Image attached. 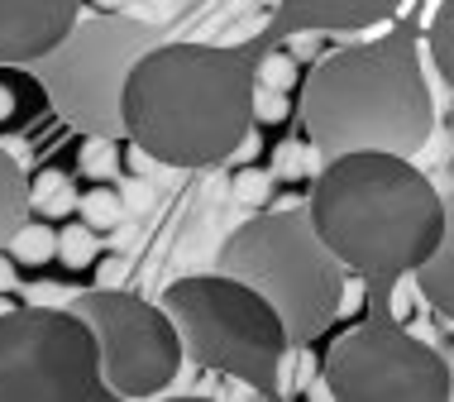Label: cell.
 <instances>
[{
	"label": "cell",
	"mask_w": 454,
	"mask_h": 402,
	"mask_svg": "<svg viewBox=\"0 0 454 402\" xmlns=\"http://www.w3.org/2000/svg\"><path fill=\"white\" fill-rule=\"evenodd\" d=\"M259 72L235 48H144L120 87V125L153 163L215 168L249 139Z\"/></svg>",
	"instance_id": "1"
},
{
	"label": "cell",
	"mask_w": 454,
	"mask_h": 402,
	"mask_svg": "<svg viewBox=\"0 0 454 402\" xmlns=\"http://www.w3.org/2000/svg\"><path fill=\"white\" fill-rule=\"evenodd\" d=\"M306 211L335 259L378 288L416 273L445 235V197L402 154L325 158Z\"/></svg>",
	"instance_id": "2"
},
{
	"label": "cell",
	"mask_w": 454,
	"mask_h": 402,
	"mask_svg": "<svg viewBox=\"0 0 454 402\" xmlns=\"http://www.w3.org/2000/svg\"><path fill=\"white\" fill-rule=\"evenodd\" d=\"M301 125L321 158H416L435 134V101L416 43L392 34V39L335 48L316 58V67L301 82Z\"/></svg>",
	"instance_id": "3"
},
{
	"label": "cell",
	"mask_w": 454,
	"mask_h": 402,
	"mask_svg": "<svg viewBox=\"0 0 454 402\" xmlns=\"http://www.w3.org/2000/svg\"><path fill=\"white\" fill-rule=\"evenodd\" d=\"M220 268L273 302L278 316L287 321L292 345H311L335 321L349 283V268L335 259L311 211L297 201H282L278 211L244 221L220 249Z\"/></svg>",
	"instance_id": "4"
},
{
	"label": "cell",
	"mask_w": 454,
	"mask_h": 402,
	"mask_svg": "<svg viewBox=\"0 0 454 402\" xmlns=\"http://www.w3.org/2000/svg\"><path fill=\"white\" fill-rule=\"evenodd\" d=\"M158 302L177 321L192 364L239 379L244 388H259L268 398L278 393V374L287 364L292 335L259 288L215 268V273L177 278Z\"/></svg>",
	"instance_id": "5"
},
{
	"label": "cell",
	"mask_w": 454,
	"mask_h": 402,
	"mask_svg": "<svg viewBox=\"0 0 454 402\" xmlns=\"http://www.w3.org/2000/svg\"><path fill=\"white\" fill-rule=\"evenodd\" d=\"M101 340L72 307L0 311V402H106Z\"/></svg>",
	"instance_id": "6"
},
{
	"label": "cell",
	"mask_w": 454,
	"mask_h": 402,
	"mask_svg": "<svg viewBox=\"0 0 454 402\" xmlns=\"http://www.w3.org/2000/svg\"><path fill=\"white\" fill-rule=\"evenodd\" d=\"M335 402H445L454 369L435 345L397 321L349 326L321 364Z\"/></svg>",
	"instance_id": "7"
},
{
	"label": "cell",
	"mask_w": 454,
	"mask_h": 402,
	"mask_svg": "<svg viewBox=\"0 0 454 402\" xmlns=\"http://www.w3.org/2000/svg\"><path fill=\"white\" fill-rule=\"evenodd\" d=\"M72 311L87 316L101 340V369L110 393L153 398L182 374L187 345H182L177 321L163 311V302H144L120 288H96L72 297Z\"/></svg>",
	"instance_id": "8"
},
{
	"label": "cell",
	"mask_w": 454,
	"mask_h": 402,
	"mask_svg": "<svg viewBox=\"0 0 454 402\" xmlns=\"http://www.w3.org/2000/svg\"><path fill=\"white\" fill-rule=\"evenodd\" d=\"M82 20V0H0V67L58 53Z\"/></svg>",
	"instance_id": "9"
},
{
	"label": "cell",
	"mask_w": 454,
	"mask_h": 402,
	"mask_svg": "<svg viewBox=\"0 0 454 402\" xmlns=\"http://www.w3.org/2000/svg\"><path fill=\"white\" fill-rule=\"evenodd\" d=\"M411 0H282V20L292 29H316V34H354V29H378L392 15H402Z\"/></svg>",
	"instance_id": "10"
},
{
	"label": "cell",
	"mask_w": 454,
	"mask_h": 402,
	"mask_svg": "<svg viewBox=\"0 0 454 402\" xmlns=\"http://www.w3.org/2000/svg\"><path fill=\"white\" fill-rule=\"evenodd\" d=\"M416 288L445 321H454V192L445 197V235H440L431 259L416 268Z\"/></svg>",
	"instance_id": "11"
},
{
	"label": "cell",
	"mask_w": 454,
	"mask_h": 402,
	"mask_svg": "<svg viewBox=\"0 0 454 402\" xmlns=\"http://www.w3.org/2000/svg\"><path fill=\"white\" fill-rule=\"evenodd\" d=\"M29 177L24 168L15 163V154L0 149V249H10V240L20 235V225L29 221Z\"/></svg>",
	"instance_id": "12"
},
{
	"label": "cell",
	"mask_w": 454,
	"mask_h": 402,
	"mask_svg": "<svg viewBox=\"0 0 454 402\" xmlns=\"http://www.w3.org/2000/svg\"><path fill=\"white\" fill-rule=\"evenodd\" d=\"M426 53L435 58L440 77L454 91V0H431L426 10Z\"/></svg>",
	"instance_id": "13"
},
{
	"label": "cell",
	"mask_w": 454,
	"mask_h": 402,
	"mask_svg": "<svg viewBox=\"0 0 454 402\" xmlns=\"http://www.w3.org/2000/svg\"><path fill=\"white\" fill-rule=\"evenodd\" d=\"M29 197H34V211H43L48 221H58V216H72L77 211V192H72V177L58 173V168H43L39 177L29 182Z\"/></svg>",
	"instance_id": "14"
},
{
	"label": "cell",
	"mask_w": 454,
	"mask_h": 402,
	"mask_svg": "<svg viewBox=\"0 0 454 402\" xmlns=\"http://www.w3.org/2000/svg\"><path fill=\"white\" fill-rule=\"evenodd\" d=\"M77 173L91 182H115L120 177V144L115 134H91L77 149Z\"/></svg>",
	"instance_id": "15"
},
{
	"label": "cell",
	"mask_w": 454,
	"mask_h": 402,
	"mask_svg": "<svg viewBox=\"0 0 454 402\" xmlns=\"http://www.w3.org/2000/svg\"><path fill=\"white\" fill-rule=\"evenodd\" d=\"M10 254H15V264H48L58 254V230L53 225H34V221H24L20 225V235L10 240Z\"/></svg>",
	"instance_id": "16"
},
{
	"label": "cell",
	"mask_w": 454,
	"mask_h": 402,
	"mask_svg": "<svg viewBox=\"0 0 454 402\" xmlns=\"http://www.w3.org/2000/svg\"><path fill=\"white\" fill-rule=\"evenodd\" d=\"M77 211H82V221H87L91 230H115L120 221H125V201H120V192H110L106 182L91 187L87 197L77 201Z\"/></svg>",
	"instance_id": "17"
},
{
	"label": "cell",
	"mask_w": 454,
	"mask_h": 402,
	"mask_svg": "<svg viewBox=\"0 0 454 402\" xmlns=\"http://www.w3.org/2000/svg\"><path fill=\"white\" fill-rule=\"evenodd\" d=\"M254 72H259V87H273V91H292L301 82V67H297V58H292L287 48L263 53V63L254 67Z\"/></svg>",
	"instance_id": "18"
},
{
	"label": "cell",
	"mask_w": 454,
	"mask_h": 402,
	"mask_svg": "<svg viewBox=\"0 0 454 402\" xmlns=\"http://www.w3.org/2000/svg\"><path fill=\"white\" fill-rule=\"evenodd\" d=\"M230 192H235L239 206H263L273 197V168H239L235 182H230Z\"/></svg>",
	"instance_id": "19"
},
{
	"label": "cell",
	"mask_w": 454,
	"mask_h": 402,
	"mask_svg": "<svg viewBox=\"0 0 454 402\" xmlns=\"http://www.w3.org/2000/svg\"><path fill=\"white\" fill-rule=\"evenodd\" d=\"M58 254L72 264V268H87L96 259V230L82 221V225H67V230H58Z\"/></svg>",
	"instance_id": "20"
},
{
	"label": "cell",
	"mask_w": 454,
	"mask_h": 402,
	"mask_svg": "<svg viewBox=\"0 0 454 402\" xmlns=\"http://www.w3.org/2000/svg\"><path fill=\"white\" fill-rule=\"evenodd\" d=\"M316 158H321V149H316V144H311V149H301V144L297 139H292V144H278V158H273V177H301L306 173V168H311L316 163Z\"/></svg>",
	"instance_id": "21"
},
{
	"label": "cell",
	"mask_w": 454,
	"mask_h": 402,
	"mask_svg": "<svg viewBox=\"0 0 454 402\" xmlns=\"http://www.w3.org/2000/svg\"><path fill=\"white\" fill-rule=\"evenodd\" d=\"M254 120H263V125L287 120V91H273V87H259V91H254Z\"/></svg>",
	"instance_id": "22"
},
{
	"label": "cell",
	"mask_w": 454,
	"mask_h": 402,
	"mask_svg": "<svg viewBox=\"0 0 454 402\" xmlns=\"http://www.w3.org/2000/svg\"><path fill=\"white\" fill-rule=\"evenodd\" d=\"M15 283H20L15 259H5V254H0V292H15Z\"/></svg>",
	"instance_id": "23"
},
{
	"label": "cell",
	"mask_w": 454,
	"mask_h": 402,
	"mask_svg": "<svg viewBox=\"0 0 454 402\" xmlns=\"http://www.w3.org/2000/svg\"><path fill=\"white\" fill-rule=\"evenodd\" d=\"M10 106H15V101H10V91H5V87H0V120H5V115H10Z\"/></svg>",
	"instance_id": "24"
},
{
	"label": "cell",
	"mask_w": 454,
	"mask_h": 402,
	"mask_svg": "<svg viewBox=\"0 0 454 402\" xmlns=\"http://www.w3.org/2000/svg\"><path fill=\"white\" fill-rule=\"evenodd\" d=\"M96 5H101V10H115V5H125V0H96Z\"/></svg>",
	"instance_id": "25"
}]
</instances>
